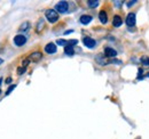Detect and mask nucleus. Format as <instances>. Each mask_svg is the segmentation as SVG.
I'll list each match as a JSON object with an SVG mask.
<instances>
[{"label":"nucleus","mask_w":149,"mask_h":139,"mask_svg":"<svg viewBox=\"0 0 149 139\" xmlns=\"http://www.w3.org/2000/svg\"><path fill=\"white\" fill-rule=\"evenodd\" d=\"M45 17H46V19H47L49 23L54 24V23H56V22L58 21L60 15H58V13L56 12L55 9H47V10L45 12Z\"/></svg>","instance_id":"1"},{"label":"nucleus","mask_w":149,"mask_h":139,"mask_svg":"<svg viewBox=\"0 0 149 139\" xmlns=\"http://www.w3.org/2000/svg\"><path fill=\"white\" fill-rule=\"evenodd\" d=\"M55 10L58 14H64L69 10V3L67 1H58L55 5Z\"/></svg>","instance_id":"2"},{"label":"nucleus","mask_w":149,"mask_h":139,"mask_svg":"<svg viewBox=\"0 0 149 139\" xmlns=\"http://www.w3.org/2000/svg\"><path fill=\"white\" fill-rule=\"evenodd\" d=\"M95 62H96L99 65H102V66L110 64V61L107 59V57L104 56V54H97V55L95 56Z\"/></svg>","instance_id":"3"},{"label":"nucleus","mask_w":149,"mask_h":139,"mask_svg":"<svg viewBox=\"0 0 149 139\" xmlns=\"http://www.w3.org/2000/svg\"><path fill=\"white\" fill-rule=\"evenodd\" d=\"M14 45L15 46H17V47H22V46H24L25 43H26V38L24 36L23 34H17L14 36Z\"/></svg>","instance_id":"4"},{"label":"nucleus","mask_w":149,"mask_h":139,"mask_svg":"<svg viewBox=\"0 0 149 139\" xmlns=\"http://www.w3.org/2000/svg\"><path fill=\"white\" fill-rule=\"evenodd\" d=\"M83 43H84V46L86 48H90V49H92V48H94L96 46V41L94 40L93 38H91V36H85L83 39Z\"/></svg>","instance_id":"5"},{"label":"nucleus","mask_w":149,"mask_h":139,"mask_svg":"<svg viewBox=\"0 0 149 139\" xmlns=\"http://www.w3.org/2000/svg\"><path fill=\"white\" fill-rule=\"evenodd\" d=\"M136 23V15L135 13H130L127 16H126V19H125V24L127 26H134Z\"/></svg>","instance_id":"6"},{"label":"nucleus","mask_w":149,"mask_h":139,"mask_svg":"<svg viewBox=\"0 0 149 139\" xmlns=\"http://www.w3.org/2000/svg\"><path fill=\"white\" fill-rule=\"evenodd\" d=\"M45 52L49 55H54L56 52H57V48H56V45L53 43V42H49L45 46Z\"/></svg>","instance_id":"7"},{"label":"nucleus","mask_w":149,"mask_h":139,"mask_svg":"<svg viewBox=\"0 0 149 139\" xmlns=\"http://www.w3.org/2000/svg\"><path fill=\"white\" fill-rule=\"evenodd\" d=\"M41 58H42V54H41L40 52H33L30 56H29L30 62H33V63H38Z\"/></svg>","instance_id":"8"},{"label":"nucleus","mask_w":149,"mask_h":139,"mask_svg":"<svg viewBox=\"0 0 149 139\" xmlns=\"http://www.w3.org/2000/svg\"><path fill=\"white\" fill-rule=\"evenodd\" d=\"M104 56L107 57V58H113V57H116L117 56V52L111 48V47H106L104 48Z\"/></svg>","instance_id":"9"},{"label":"nucleus","mask_w":149,"mask_h":139,"mask_svg":"<svg viewBox=\"0 0 149 139\" xmlns=\"http://www.w3.org/2000/svg\"><path fill=\"white\" fill-rule=\"evenodd\" d=\"M92 19L93 17L91 16V15H81L80 17H79V22H80V24H83V25H88L91 22H92Z\"/></svg>","instance_id":"10"},{"label":"nucleus","mask_w":149,"mask_h":139,"mask_svg":"<svg viewBox=\"0 0 149 139\" xmlns=\"http://www.w3.org/2000/svg\"><path fill=\"white\" fill-rule=\"evenodd\" d=\"M99 19H100V22L102 24H107L108 23V14H107L106 10H101L99 13Z\"/></svg>","instance_id":"11"},{"label":"nucleus","mask_w":149,"mask_h":139,"mask_svg":"<svg viewBox=\"0 0 149 139\" xmlns=\"http://www.w3.org/2000/svg\"><path fill=\"white\" fill-rule=\"evenodd\" d=\"M122 24H123L122 17H120L119 15H115L113 18H112V25H113L115 28H119V26H122Z\"/></svg>","instance_id":"12"},{"label":"nucleus","mask_w":149,"mask_h":139,"mask_svg":"<svg viewBox=\"0 0 149 139\" xmlns=\"http://www.w3.org/2000/svg\"><path fill=\"white\" fill-rule=\"evenodd\" d=\"M45 28V21L42 19V18H40L39 21H38V23H37V28H36V31H37L38 33L39 32H41L42 31V29Z\"/></svg>","instance_id":"13"},{"label":"nucleus","mask_w":149,"mask_h":139,"mask_svg":"<svg viewBox=\"0 0 149 139\" xmlns=\"http://www.w3.org/2000/svg\"><path fill=\"white\" fill-rule=\"evenodd\" d=\"M29 29H30V23L29 22H24L19 26V32H26Z\"/></svg>","instance_id":"14"},{"label":"nucleus","mask_w":149,"mask_h":139,"mask_svg":"<svg viewBox=\"0 0 149 139\" xmlns=\"http://www.w3.org/2000/svg\"><path fill=\"white\" fill-rule=\"evenodd\" d=\"M86 3H87V6H88L90 8H96V7L99 6L100 1H97V0H88Z\"/></svg>","instance_id":"15"},{"label":"nucleus","mask_w":149,"mask_h":139,"mask_svg":"<svg viewBox=\"0 0 149 139\" xmlns=\"http://www.w3.org/2000/svg\"><path fill=\"white\" fill-rule=\"evenodd\" d=\"M64 54L68 55V56H72V55L74 54V47H71V46H67V47L64 48Z\"/></svg>","instance_id":"16"},{"label":"nucleus","mask_w":149,"mask_h":139,"mask_svg":"<svg viewBox=\"0 0 149 139\" xmlns=\"http://www.w3.org/2000/svg\"><path fill=\"white\" fill-rule=\"evenodd\" d=\"M56 45L57 46H62V47H67L68 46V41L63 40V39H58V40H56Z\"/></svg>","instance_id":"17"},{"label":"nucleus","mask_w":149,"mask_h":139,"mask_svg":"<svg viewBox=\"0 0 149 139\" xmlns=\"http://www.w3.org/2000/svg\"><path fill=\"white\" fill-rule=\"evenodd\" d=\"M141 63L143 66H149V57L148 56H143L141 57Z\"/></svg>","instance_id":"18"},{"label":"nucleus","mask_w":149,"mask_h":139,"mask_svg":"<svg viewBox=\"0 0 149 139\" xmlns=\"http://www.w3.org/2000/svg\"><path fill=\"white\" fill-rule=\"evenodd\" d=\"M15 88H16V85H13V86H9V88H8V90H7L6 92H5V96H8V95H9V94H10V92H12V91H13V90L15 89Z\"/></svg>","instance_id":"19"},{"label":"nucleus","mask_w":149,"mask_h":139,"mask_svg":"<svg viewBox=\"0 0 149 139\" xmlns=\"http://www.w3.org/2000/svg\"><path fill=\"white\" fill-rule=\"evenodd\" d=\"M78 43V40H76V39H72V40H68V46H71V47H74Z\"/></svg>","instance_id":"20"},{"label":"nucleus","mask_w":149,"mask_h":139,"mask_svg":"<svg viewBox=\"0 0 149 139\" xmlns=\"http://www.w3.org/2000/svg\"><path fill=\"white\" fill-rule=\"evenodd\" d=\"M123 3H124L123 1H113V5H115V7H117V8H120Z\"/></svg>","instance_id":"21"},{"label":"nucleus","mask_w":149,"mask_h":139,"mask_svg":"<svg viewBox=\"0 0 149 139\" xmlns=\"http://www.w3.org/2000/svg\"><path fill=\"white\" fill-rule=\"evenodd\" d=\"M25 67H19V69H17V74H19V75H21V74H23V73H25Z\"/></svg>","instance_id":"22"},{"label":"nucleus","mask_w":149,"mask_h":139,"mask_svg":"<svg viewBox=\"0 0 149 139\" xmlns=\"http://www.w3.org/2000/svg\"><path fill=\"white\" fill-rule=\"evenodd\" d=\"M135 3H136V0H132V1H127L126 2L127 7H133V5H135Z\"/></svg>","instance_id":"23"},{"label":"nucleus","mask_w":149,"mask_h":139,"mask_svg":"<svg viewBox=\"0 0 149 139\" xmlns=\"http://www.w3.org/2000/svg\"><path fill=\"white\" fill-rule=\"evenodd\" d=\"M29 63H30V59H29V58L24 59V61H23V67H26V66L29 65Z\"/></svg>","instance_id":"24"},{"label":"nucleus","mask_w":149,"mask_h":139,"mask_svg":"<svg viewBox=\"0 0 149 139\" xmlns=\"http://www.w3.org/2000/svg\"><path fill=\"white\" fill-rule=\"evenodd\" d=\"M12 81H13V79H12V78H7V79H6V81H5V82H6V83H7V85H9V83H10V82H12Z\"/></svg>","instance_id":"25"},{"label":"nucleus","mask_w":149,"mask_h":139,"mask_svg":"<svg viewBox=\"0 0 149 139\" xmlns=\"http://www.w3.org/2000/svg\"><path fill=\"white\" fill-rule=\"evenodd\" d=\"M72 32H74V30H68V31H65V32H64V33H63V34H70V33H72Z\"/></svg>","instance_id":"26"},{"label":"nucleus","mask_w":149,"mask_h":139,"mask_svg":"<svg viewBox=\"0 0 149 139\" xmlns=\"http://www.w3.org/2000/svg\"><path fill=\"white\" fill-rule=\"evenodd\" d=\"M2 63H3V59H2V58H0V65H1Z\"/></svg>","instance_id":"27"},{"label":"nucleus","mask_w":149,"mask_h":139,"mask_svg":"<svg viewBox=\"0 0 149 139\" xmlns=\"http://www.w3.org/2000/svg\"><path fill=\"white\" fill-rule=\"evenodd\" d=\"M1 83H2V78H0V86H1Z\"/></svg>","instance_id":"28"},{"label":"nucleus","mask_w":149,"mask_h":139,"mask_svg":"<svg viewBox=\"0 0 149 139\" xmlns=\"http://www.w3.org/2000/svg\"><path fill=\"white\" fill-rule=\"evenodd\" d=\"M0 94H1V90H0Z\"/></svg>","instance_id":"29"}]
</instances>
